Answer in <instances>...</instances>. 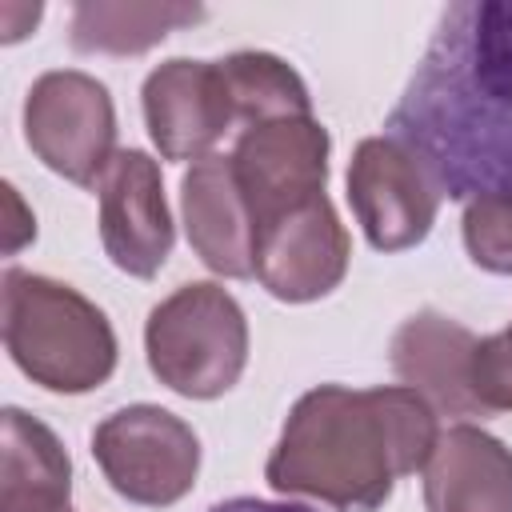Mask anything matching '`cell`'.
Masks as SVG:
<instances>
[{
  "instance_id": "cell-18",
  "label": "cell",
  "mask_w": 512,
  "mask_h": 512,
  "mask_svg": "<svg viewBox=\"0 0 512 512\" xmlns=\"http://www.w3.org/2000/svg\"><path fill=\"white\" fill-rule=\"evenodd\" d=\"M460 228L472 264L496 276H512V192L468 200Z\"/></svg>"
},
{
  "instance_id": "cell-8",
  "label": "cell",
  "mask_w": 512,
  "mask_h": 512,
  "mask_svg": "<svg viewBox=\"0 0 512 512\" xmlns=\"http://www.w3.org/2000/svg\"><path fill=\"white\" fill-rule=\"evenodd\" d=\"M328 152H332V136L316 116L264 120L240 132L228 156L236 184L252 208L256 232L260 224L324 196Z\"/></svg>"
},
{
  "instance_id": "cell-2",
  "label": "cell",
  "mask_w": 512,
  "mask_h": 512,
  "mask_svg": "<svg viewBox=\"0 0 512 512\" xmlns=\"http://www.w3.org/2000/svg\"><path fill=\"white\" fill-rule=\"evenodd\" d=\"M440 440L436 408L404 388H308L264 464L280 496H312L340 512H376L400 476L428 464Z\"/></svg>"
},
{
  "instance_id": "cell-15",
  "label": "cell",
  "mask_w": 512,
  "mask_h": 512,
  "mask_svg": "<svg viewBox=\"0 0 512 512\" xmlns=\"http://www.w3.org/2000/svg\"><path fill=\"white\" fill-rule=\"evenodd\" d=\"M0 512H72V460L60 436L24 408H4Z\"/></svg>"
},
{
  "instance_id": "cell-4",
  "label": "cell",
  "mask_w": 512,
  "mask_h": 512,
  "mask_svg": "<svg viewBox=\"0 0 512 512\" xmlns=\"http://www.w3.org/2000/svg\"><path fill=\"white\" fill-rule=\"evenodd\" d=\"M152 376L188 400L224 396L248 364V316L216 280L180 284L144 324Z\"/></svg>"
},
{
  "instance_id": "cell-21",
  "label": "cell",
  "mask_w": 512,
  "mask_h": 512,
  "mask_svg": "<svg viewBox=\"0 0 512 512\" xmlns=\"http://www.w3.org/2000/svg\"><path fill=\"white\" fill-rule=\"evenodd\" d=\"M4 200H8V208H12V224H8V240H4V248L16 252L24 240L36 236V220H32V216H28V220L16 216V212H20V200H16V188H12V184H4Z\"/></svg>"
},
{
  "instance_id": "cell-13",
  "label": "cell",
  "mask_w": 512,
  "mask_h": 512,
  "mask_svg": "<svg viewBox=\"0 0 512 512\" xmlns=\"http://www.w3.org/2000/svg\"><path fill=\"white\" fill-rule=\"evenodd\" d=\"M476 336L440 312L408 316L392 336V372L404 388L420 392L444 416H488L472 392V352Z\"/></svg>"
},
{
  "instance_id": "cell-6",
  "label": "cell",
  "mask_w": 512,
  "mask_h": 512,
  "mask_svg": "<svg viewBox=\"0 0 512 512\" xmlns=\"http://www.w3.org/2000/svg\"><path fill=\"white\" fill-rule=\"evenodd\" d=\"M24 140L48 172L96 188L120 152L108 88L80 68L44 72L24 96Z\"/></svg>"
},
{
  "instance_id": "cell-10",
  "label": "cell",
  "mask_w": 512,
  "mask_h": 512,
  "mask_svg": "<svg viewBox=\"0 0 512 512\" xmlns=\"http://www.w3.org/2000/svg\"><path fill=\"white\" fill-rule=\"evenodd\" d=\"M348 260L352 240L328 196H316L256 232V280L284 304H308L340 288Z\"/></svg>"
},
{
  "instance_id": "cell-12",
  "label": "cell",
  "mask_w": 512,
  "mask_h": 512,
  "mask_svg": "<svg viewBox=\"0 0 512 512\" xmlns=\"http://www.w3.org/2000/svg\"><path fill=\"white\" fill-rule=\"evenodd\" d=\"M180 216L204 268L228 280L256 276V220L236 184L232 156H204L180 176Z\"/></svg>"
},
{
  "instance_id": "cell-5",
  "label": "cell",
  "mask_w": 512,
  "mask_h": 512,
  "mask_svg": "<svg viewBox=\"0 0 512 512\" xmlns=\"http://www.w3.org/2000/svg\"><path fill=\"white\" fill-rule=\"evenodd\" d=\"M92 456L104 480L144 508L184 500L200 472V440L188 420L160 404H128L104 416L92 432Z\"/></svg>"
},
{
  "instance_id": "cell-11",
  "label": "cell",
  "mask_w": 512,
  "mask_h": 512,
  "mask_svg": "<svg viewBox=\"0 0 512 512\" xmlns=\"http://www.w3.org/2000/svg\"><path fill=\"white\" fill-rule=\"evenodd\" d=\"M144 124L164 160H204L236 124L228 84L216 60H164L144 80Z\"/></svg>"
},
{
  "instance_id": "cell-3",
  "label": "cell",
  "mask_w": 512,
  "mask_h": 512,
  "mask_svg": "<svg viewBox=\"0 0 512 512\" xmlns=\"http://www.w3.org/2000/svg\"><path fill=\"white\" fill-rule=\"evenodd\" d=\"M4 348L40 388L84 396L116 372L108 316L72 284L40 272H4Z\"/></svg>"
},
{
  "instance_id": "cell-17",
  "label": "cell",
  "mask_w": 512,
  "mask_h": 512,
  "mask_svg": "<svg viewBox=\"0 0 512 512\" xmlns=\"http://www.w3.org/2000/svg\"><path fill=\"white\" fill-rule=\"evenodd\" d=\"M220 64V76L232 96V112L244 128L264 124V120H284V116H312V96L300 72L272 56V52H232Z\"/></svg>"
},
{
  "instance_id": "cell-7",
  "label": "cell",
  "mask_w": 512,
  "mask_h": 512,
  "mask_svg": "<svg viewBox=\"0 0 512 512\" xmlns=\"http://www.w3.org/2000/svg\"><path fill=\"white\" fill-rule=\"evenodd\" d=\"M440 188L424 160L396 136H368L348 160V204L376 252L416 248L440 212Z\"/></svg>"
},
{
  "instance_id": "cell-1",
  "label": "cell",
  "mask_w": 512,
  "mask_h": 512,
  "mask_svg": "<svg viewBox=\"0 0 512 512\" xmlns=\"http://www.w3.org/2000/svg\"><path fill=\"white\" fill-rule=\"evenodd\" d=\"M440 196L512 192V0H460L436 32L388 116Z\"/></svg>"
},
{
  "instance_id": "cell-14",
  "label": "cell",
  "mask_w": 512,
  "mask_h": 512,
  "mask_svg": "<svg viewBox=\"0 0 512 512\" xmlns=\"http://www.w3.org/2000/svg\"><path fill=\"white\" fill-rule=\"evenodd\" d=\"M428 512H512V448L476 424L440 432L424 464Z\"/></svg>"
},
{
  "instance_id": "cell-16",
  "label": "cell",
  "mask_w": 512,
  "mask_h": 512,
  "mask_svg": "<svg viewBox=\"0 0 512 512\" xmlns=\"http://www.w3.org/2000/svg\"><path fill=\"white\" fill-rule=\"evenodd\" d=\"M192 4H104L88 0L72 8V48L96 56H140L156 48L168 32L204 20Z\"/></svg>"
},
{
  "instance_id": "cell-19",
  "label": "cell",
  "mask_w": 512,
  "mask_h": 512,
  "mask_svg": "<svg viewBox=\"0 0 512 512\" xmlns=\"http://www.w3.org/2000/svg\"><path fill=\"white\" fill-rule=\"evenodd\" d=\"M472 392L492 412H512V324L484 336L472 352Z\"/></svg>"
},
{
  "instance_id": "cell-9",
  "label": "cell",
  "mask_w": 512,
  "mask_h": 512,
  "mask_svg": "<svg viewBox=\"0 0 512 512\" xmlns=\"http://www.w3.org/2000/svg\"><path fill=\"white\" fill-rule=\"evenodd\" d=\"M96 196H100V244L108 260L136 280H152L176 244L160 164L140 148H120L104 168Z\"/></svg>"
},
{
  "instance_id": "cell-20",
  "label": "cell",
  "mask_w": 512,
  "mask_h": 512,
  "mask_svg": "<svg viewBox=\"0 0 512 512\" xmlns=\"http://www.w3.org/2000/svg\"><path fill=\"white\" fill-rule=\"evenodd\" d=\"M208 512H316L308 504H288V500H260V496H232L212 504Z\"/></svg>"
}]
</instances>
